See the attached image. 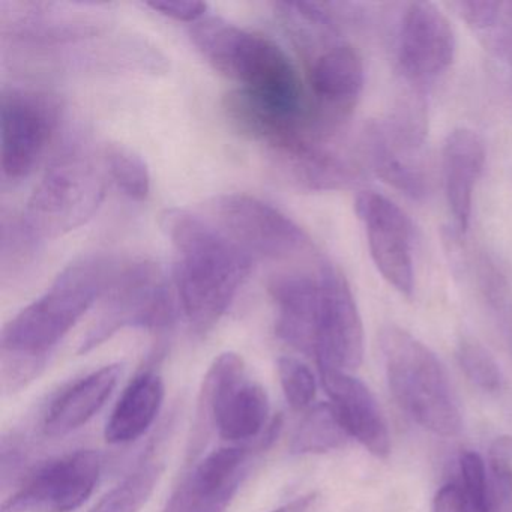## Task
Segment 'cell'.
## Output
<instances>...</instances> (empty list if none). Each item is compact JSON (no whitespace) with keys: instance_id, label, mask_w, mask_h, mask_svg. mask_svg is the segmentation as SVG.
Listing matches in <instances>:
<instances>
[{"instance_id":"obj_9","label":"cell","mask_w":512,"mask_h":512,"mask_svg":"<svg viewBox=\"0 0 512 512\" xmlns=\"http://www.w3.org/2000/svg\"><path fill=\"white\" fill-rule=\"evenodd\" d=\"M103 464V455L94 449L46 461L25 476L0 512H74L94 493Z\"/></svg>"},{"instance_id":"obj_14","label":"cell","mask_w":512,"mask_h":512,"mask_svg":"<svg viewBox=\"0 0 512 512\" xmlns=\"http://www.w3.org/2000/svg\"><path fill=\"white\" fill-rule=\"evenodd\" d=\"M457 37L446 14L431 2H413L398 32L397 62L407 82L425 86L451 67Z\"/></svg>"},{"instance_id":"obj_7","label":"cell","mask_w":512,"mask_h":512,"mask_svg":"<svg viewBox=\"0 0 512 512\" xmlns=\"http://www.w3.org/2000/svg\"><path fill=\"white\" fill-rule=\"evenodd\" d=\"M268 416V394L247 376L244 359L221 353L203 380L197 434L211 425L229 442L259 440L268 428Z\"/></svg>"},{"instance_id":"obj_11","label":"cell","mask_w":512,"mask_h":512,"mask_svg":"<svg viewBox=\"0 0 512 512\" xmlns=\"http://www.w3.org/2000/svg\"><path fill=\"white\" fill-rule=\"evenodd\" d=\"M424 140V112L404 109L395 118L374 125L365 133V155L386 184L410 199H422L430 187L422 160Z\"/></svg>"},{"instance_id":"obj_30","label":"cell","mask_w":512,"mask_h":512,"mask_svg":"<svg viewBox=\"0 0 512 512\" xmlns=\"http://www.w3.org/2000/svg\"><path fill=\"white\" fill-rule=\"evenodd\" d=\"M503 2H490V0H463L449 5L455 13L467 23L470 29L481 35L490 34L496 26L502 11Z\"/></svg>"},{"instance_id":"obj_8","label":"cell","mask_w":512,"mask_h":512,"mask_svg":"<svg viewBox=\"0 0 512 512\" xmlns=\"http://www.w3.org/2000/svg\"><path fill=\"white\" fill-rule=\"evenodd\" d=\"M205 217L254 262L293 259L313 250L301 226L250 194L215 197L206 205Z\"/></svg>"},{"instance_id":"obj_26","label":"cell","mask_w":512,"mask_h":512,"mask_svg":"<svg viewBox=\"0 0 512 512\" xmlns=\"http://www.w3.org/2000/svg\"><path fill=\"white\" fill-rule=\"evenodd\" d=\"M458 364L467 379L484 392L499 391L502 386V371L494 356L479 341L466 338L457 352Z\"/></svg>"},{"instance_id":"obj_29","label":"cell","mask_w":512,"mask_h":512,"mask_svg":"<svg viewBox=\"0 0 512 512\" xmlns=\"http://www.w3.org/2000/svg\"><path fill=\"white\" fill-rule=\"evenodd\" d=\"M490 469L497 499L505 512H512V436H500L491 443Z\"/></svg>"},{"instance_id":"obj_15","label":"cell","mask_w":512,"mask_h":512,"mask_svg":"<svg viewBox=\"0 0 512 512\" xmlns=\"http://www.w3.org/2000/svg\"><path fill=\"white\" fill-rule=\"evenodd\" d=\"M308 83L313 92V118L332 134L355 109L364 91L365 71L361 55L350 44L323 47L307 59Z\"/></svg>"},{"instance_id":"obj_10","label":"cell","mask_w":512,"mask_h":512,"mask_svg":"<svg viewBox=\"0 0 512 512\" xmlns=\"http://www.w3.org/2000/svg\"><path fill=\"white\" fill-rule=\"evenodd\" d=\"M59 121V106L49 95L11 89L0 101L2 172L10 181L28 178L46 154Z\"/></svg>"},{"instance_id":"obj_23","label":"cell","mask_w":512,"mask_h":512,"mask_svg":"<svg viewBox=\"0 0 512 512\" xmlns=\"http://www.w3.org/2000/svg\"><path fill=\"white\" fill-rule=\"evenodd\" d=\"M350 434L331 403L311 407L290 440L293 455L326 454L343 448Z\"/></svg>"},{"instance_id":"obj_2","label":"cell","mask_w":512,"mask_h":512,"mask_svg":"<svg viewBox=\"0 0 512 512\" xmlns=\"http://www.w3.org/2000/svg\"><path fill=\"white\" fill-rule=\"evenodd\" d=\"M119 265L104 254L71 262L52 286L5 325L2 356L47 362V355L103 298Z\"/></svg>"},{"instance_id":"obj_6","label":"cell","mask_w":512,"mask_h":512,"mask_svg":"<svg viewBox=\"0 0 512 512\" xmlns=\"http://www.w3.org/2000/svg\"><path fill=\"white\" fill-rule=\"evenodd\" d=\"M101 301L100 316L86 334L80 353L91 352L121 329L164 331L175 320L176 305L169 284L160 266L149 260L119 265Z\"/></svg>"},{"instance_id":"obj_21","label":"cell","mask_w":512,"mask_h":512,"mask_svg":"<svg viewBox=\"0 0 512 512\" xmlns=\"http://www.w3.org/2000/svg\"><path fill=\"white\" fill-rule=\"evenodd\" d=\"M121 374V364H110L67 386L47 409L44 434L56 439L88 424L115 391Z\"/></svg>"},{"instance_id":"obj_12","label":"cell","mask_w":512,"mask_h":512,"mask_svg":"<svg viewBox=\"0 0 512 512\" xmlns=\"http://www.w3.org/2000/svg\"><path fill=\"white\" fill-rule=\"evenodd\" d=\"M320 286L317 367L350 373L364 361V325L358 305L346 278L331 263H320Z\"/></svg>"},{"instance_id":"obj_19","label":"cell","mask_w":512,"mask_h":512,"mask_svg":"<svg viewBox=\"0 0 512 512\" xmlns=\"http://www.w3.org/2000/svg\"><path fill=\"white\" fill-rule=\"evenodd\" d=\"M319 371L323 388L350 437L358 440L374 457H388L391 436L373 392L347 371L335 368H319Z\"/></svg>"},{"instance_id":"obj_34","label":"cell","mask_w":512,"mask_h":512,"mask_svg":"<svg viewBox=\"0 0 512 512\" xmlns=\"http://www.w3.org/2000/svg\"><path fill=\"white\" fill-rule=\"evenodd\" d=\"M316 497V493L304 494V496L296 497L292 502L284 503L283 506L272 512H307L310 506L316 502Z\"/></svg>"},{"instance_id":"obj_31","label":"cell","mask_w":512,"mask_h":512,"mask_svg":"<svg viewBox=\"0 0 512 512\" xmlns=\"http://www.w3.org/2000/svg\"><path fill=\"white\" fill-rule=\"evenodd\" d=\"M148 7L176 22L194 23L208 16V5L196 0H175V2H149Z\"/></svg>"},{"instance_id":"obj_32","label":"cell","mask_w":512,"mask_h":512,"mask_svg":"<svg viewBox=\"0 0 512 512\" xmlns=\"http://www.w3.org/2000/svg\"><path fill=\"white\" fill-rule=\"evenodd\" d=\"M22 443L16 437H4L2 440V484L7 485V482L13 478L14 475L22 470L25 464L26 455Z\"/></svg>"},{"instance_id":"obj_24","label":"cell","mask_w":512,"mask_h":512,"mask_svg":"<svg viewBox=\"0 0 512 512\" xmlns=\"http://www.w3.org/2000/svg\"><path fill=\"white\" fill-rule=\"evenodd\" d=\"M161 473L160 461L146 458L121 484L110 490L92 512H139L154 493Z\"/></svg>"},{"instance_id":"obj_5","label":"cell","mask_w":512,"mask_h":512,"mask_svg":"<svg viewBox=\"0 0 512 512\" xmlns=\"http://www.w3.org/2000/svg\"><path fill=\"white\" fill-rule=\"evenodd\" d=\"M379 343L398 406L424 430L436 436H458L463 430V413L439 358L398 326H386Z\"/></svg>"},{"instance_id":"obj_17","label":"cell","mask_w":512,"mask_h":512,"mask_svg":"<svg viewBox=\"0 0 512 512\" xmlns=\"http://www.w3.org/2000/svg\"><path fill=\"white\" fill-rule=\"evenodd\" d=\"M98 4H58V2H17L11 11L2 10L4 32L31 41L55 44L82 40L100 31Z\"/></svg>"},{"instance_id":"obj_20","label":"cell","mask_w":512,"mask_h":512,"mask_svg":"<svg viewBox=\"0 0 512 512\" xmlns=\"http://www.w3.org/2000/svg\"><path fill=\"white\" fill-rule=\"evenodd\" d=\"M485 164V143L469 128L449 133L443 145V190L458 233L469 230L473 193Z\"/></svg>"},{"instance_id":"obj_13","label":"cell","mask_w":512,"mask_h":512,"mask_svg":"<svg viewBox=\"0 0 512 512\" xmlns=\"http://www.w3.org/2000/svg\"><path fill=\"white\" fill-rule=\"evenodd\" d=\"M355 209L364 226L368 250L377 271L401 295L412 296L415 263L413 224L409 215L376 191L359 193Z\"/></svg>"},{"instance_id":"obj_25","label":"cell","mask_w":512,"mask_h":512,"mask_svg":"<svg viewBox=\"0 0 512 512\" xmlns=\"http://www.w3.org/2000/svg\"><path fill=\"white\" fill-rule=\"evenodd\" d=\"M103 154L110 181L131 200L143 202L148 199L151 193V175L145 160L121 145L107 146Z\"/></svg>"},{"instance_id":"obj_16","label":"cell","mask_w":512,"mask_h":512,"mask_svg":"<svg viewBox=\"0 0 512 512\" xmlns=\"http://www.w3.org/2000/svg\"><path fill=\"white\" fill-rule=\"evenodd\" d=\"M259 446H226L209 452L181 479L163 512H226L247 478Z\"/></svg>"},{"instance_id":"obj_33","label":"cell","mask_w":512,"mask_h":512,"mask_svg":"<svg viewBox=\"0 0 512 512\" xmlns=\"http://www.w3.org/2000/svg\"><path fill=\"white\" fill-rule=\"evenodd\" d=\"M431 512H467L460 485L446 484L437 491Z\"/></svg>"},{"instance_id":"obj_22","label":"cell","mask_w":512,"mask_h":512,"mask_svg":"<svg viewBox=\"0 0 512 512\" xmlns=\"http://www.w3.org/2000/svg\"><path fill=\"white\" fill-rule=\"evenodd\" d=\"M164 382L152 370L137 374L122 392L106 424L104 437L110 445H125L151 428L164 403Z\"/></svg>"},{"instance_id":"obj_28","label":"cell","mask_w":512,"mask_h":512,"mask_svg":"<svg viewBox=\"0 0 512 512\" xmlns=\"http://www.w3.org/2000/svg\"><path fill=\"white\" fill-rule=\"evenodd\" d=\"M461 493L467 512H491L485 464L478 452L464 451L460 455Z\"/></svg>"},{"instance_id":"obj_18","label":"cell","mask_w":512,"mask_h":512,"mask_svg":"<svg viewBox=\"0 0 512 512\" xmlns=\"http://www.w3.org/2000/svg\"><path fill=\"white\" fill-rule=\"evenodd\" d=\"M269 295L277 308V337L298 352L314 356L322 296L320 266L316 274L275 275L269 283Z\"/></svg>"},{"instance_id":"obj_1","label":"cell","mask_w":512,"mask_h":512,"mask_svg":"<svg viewBox=\"0 0 512 512\" xmlns=\"http://www.w3.org/2000/svg\"><path fill=\"white\" fill-rule=\"evenodd\" d=\"M161 227L175 251L173 284L179 307L191 331L206 335L235 301L254 260L205 215L167 209Z\"/></svg>"},{"instance_id":"obj_27","label":"cell","mask_w":512,"mask_h":512,"mask_svg":"<svg viewBox=\"0 0 512 512\" xmlns=\"http://www.w3.org/2000/svg\"><path fill=\"white\" fill-rule=\"evenodd\" d=\"M278 377L287 403L296 412L308 409L316 398L317 383L313 371L292 356H281L277 362Z\"/></svg>"},{"instance_id":"obj_4","label":"cell","mask_w":512,"mask_h":512,"mask_svg":"<svg viewBox=\"0 0 512 512\" xmlns=\"http://www.w3.org/2000/svg\"><path fill=\"white\" fill-rule=\"evenodd\" d=\"M110 182L103 152L74 139L47 167L26 203L20 229L40 244L85 226L103 205Z\"/></svg>"},{"instance_id":"obj_3","label":"cell","mask_w":512,"mask_h":512,"mask_svg":"<svg viewBox=\"0 0 512 512\" xmlns=\"http://www.w3.org/2000/svg\"><path fill=\"white\" fill-rule=\"evenodd\" d=\"M190 38L203 59L239 88L281 109L308 113L301 77L274 41L218 16L191 25Z\"/></svg>"}]
</instances>
